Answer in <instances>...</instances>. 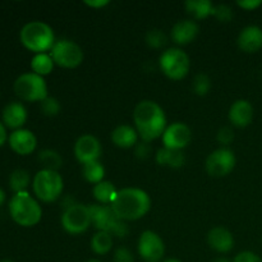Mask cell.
Returning a JSON list of instances; mask_svg holds the SVG:
<instances>
[{"mask_svg": "<svg viewBox=\"0 0 262 262\" xmlns=\"http://www.w3.org/2000/svg\"><path fill=\"white\" fill-rule=\"evenodd\" d=\"M60 223L68 234H82L92 225L89 206L82 204L68 205L61 214Z\"/></svg>", "mask_w": 262, "mask_h": 262, "instance_id": "obj_9", "label": "cell"}, {"mask_svg": "<svg viewBox=\"0 0 262 262\" xmlns=\"http://www.w3.org/2000/svg\"><path fill=\"white\" fill-rule=\"evenodd\" d=\"M212 15L216 17L217 20L220 22H230L233 19V13L232 7L227 4H219V5H215L214 7V12H212Z\"/></svg>", "mask_w": 262, "mask_h": 262, "instance_id": "obj_33", "label": "cell"}, {"mask_svg": "<svg viewBox=\"0 0 262 262\" xmlns=\"http://www.w3.org/2000/svg\"><path fill=\"white\" fill-rule=\"evenodd\" d=\"M199 25L193 19H184L178 20L176 25L171 27L170 37L174 43L179 46L188 45L196 40L199 35Z\"/></svg>", "mask_w": 262, "mask_h": 262, "instance_id": "obj_17", "label": "cell"}, {"mask_svg": "<svg viewBox=\"0 0 262 262\" xmlns=\"http://www.w3.org/2000/svg\"><path fill=\"white\" fill-rule=\"evenodd\" d=\"M82 176L84 181L91 184H97L104 181L105 177V168L99 161H92V163L84 164L82 165Z\"/></svg>", "mask_w": 262, "mask_h": 262, "instance_id": "obj_27", "label": "cell"}, {"mask_svg": "<svg viewBox=\"0 0 262 262\" xmlns=\"http://www.w3.org/2000/svg\"><path fill=\"white\" fill-rule=\"evenodd\" d=\"M19 40L27 50L35 54L51 51L56 42L53 28L48 23L41 20L26 23L19 32Z\"/></svg>", "mask_w": 262, "mask_h": 262, "instance_id": "obj_3", "label": "cell"}, {"mask_svg": "<svg viewBox=\"0 0 262 262\" xmlns=\"http://www.w3.org/2000/svg\"><path fill=\"white\" fill-rule=\"evenodd\" d=\"M163 262H182V261L178 260V258H166V260H164Z\"/></svg>", "mask_w": 262, "mask_h": 262, "instance_id": "obj_43", "label": "cell"}, {"mask_svg": "<svg viewBox=\"0 0 262 262\" xmlns=\"http://www.w3.org/2000/svg\"><path fill=\"white\" fill-rule=\"evenodd\" d=\"M214 262H230V261L228 260L227 257H217V258H215Z\"/></svg>", "mask_w": 262, "mask_h": 262, "instance_id": "obj_42", "label": "cell"}, {"mask_svg": "<svg viewBox=\"0 0 262 262\" xmlns=\"http://www.w3.org/2000/svg\"><path fill=\"white\" fill-rule=\"evenodd\" d=\"M3 124L5 127L10 128L13 130L20 129V128L25 125V123L27 122V109L25 107V105L22 102L13 101L9 102L7 106L3 109Z\"/></svg>", "mask_w": 262, "mask_h": 262, "instance_id": "obj_20", "label": "cell"}, {"mask_svg": "<svg viewBox=\"0 0 262 262\" xmlns=\"http://www.w3.org/2000/svg\"><path fill=\"white\" fill-rule=\"evenodd\" d=\"M238 48L248 54L257 53L262 49V28L251 25L243 28L237 38Z\"/></svg>", "mask_w": 262, "mask_h": 262, "instance_id": "obj_18", "label": "cell"}, {"mask_svg": "<svg viewBox=\"0 0 262 262\" xmlns=\"http://www.w3.org/2000/svg\"><path fill=\"white\" fill-rule=\"evenodd\" d=\"M112 142L119 148H130L137 145L138 133L135 127L128 124H120L112 132Z\"/></svg>", "mask_w": 262, "mask_h": 262, "instance_id": "obj_21", "label": "cell"}, {"mask_svg": "<svg viewBox=\"0 0 262 262\" xmlns=\"http://www.w3.org/2000/svg\"><path fill=\"white\" fill-rule=\"evenodd\" d=\"M84 4L90 8H94V9H101V8L109 5V2H107V0H91V2H90V0H86Z\"/></svg>", "mask_w": 262, "mask_h": 262, "instance_id": "obj_39", "label": "cell"}, {"mask_svg": "<svg viewBox=\"0 0 262 262\" xmlns=\"http://www.w3.org/2000/svg\"><path fill=\"white\" fill-rule=\"evenodd\" d=\"M145 40L146 43L152 49H161L168 42V37H166L165 33L161 30H158V28H154V30L148 31L146 33Z\"/></svg>", "mask_w": 262, "mask_h": 262, "instance_id": "obj_31", "label": "cell"}, {"mask_svg": "<svg viewBox=\"0 0 262 262\" xmlns=\"http://www.w3.org/2000/svg\"><path fill=\"white\" fill-rule=\"evenodd\" d=\"M101 154V143L97 140V137L92 135L81 136L74 143V156L82 165L92 163V161H99Z\"/></svg>", "mask_w": 262, "mask_h": 262, "instance_id": "obj_14", "label": "cell"}, {"mask_svg": "<svg viewBox=\"0 0 262 262\" xmlns=\"http://www.w3.org/2000/svg\"><path fill=\"white\" fill-rule=\"evenodd\" d=\"M148 154H150V146H148L147 142H141L140 145H137V147H136V155L138 156V158H147Z\"/></svg>", "mask_w": 262, "mask_h": 262, "instance_id": "obj_38", "label": "cell"}, {"mask_svg": "<svg viewBox=\"0 0 262 262\" xmlns=\"http://www.w3.org/2000/svg\"><path fill=\"white\" fill-rule=\"evenodd\" d=\"M238 7H241L245 10H255L258 7H261V0H242V2H237Z\"/></svg>", "mask_w": 262, "mask_h": 262, "instance_id": "obj_37", "label": "cell"}, {"mask_svg": "<svg viewBox=\"0 0 262 262\" xmlns=\"http://www.w3.org/2000/svg\"><path fill=\"white\" fill-rule=\"evenodd\" d=\"M207 243L217 253H228L234 248L235 242L230 230L224 227H215L207 233Z\"/></svg>", "mask_w": 262, "mask_h": 262, "instance_id": "obj_19", "label": "cell"}, {"mask_svg": "<svg viewBox=\"0 0 262 262\" xmlns=\"http://www.w3.org/2000/svg\"><path fill=\"white\" fill-rule=\"evenodd\" d=\"M133 122L140 138L147 143L161 137L168 127L165 112L152 100L138 102L133 112Z\"/></svg>", "mask_w": 262, "mask_h": 262, "instance_id": "obj_1", "label": "cell"}, {"mask_svg": "<svg viewBox=\"0 0 262 262\" xmlns=\"http://www.w3.org/2000/svg\"><path fill=\"white\" fill-rule=\"evenodd\" d=\"M184 7L193 19H206L212 15L215 5L210 0H187Z\"/></svg>", "mask_w": 262, "mask_h": 262, "instance_id": "obj_23", "label": "cell"}, {"mask_svg": "<svg viewBox=\"0 0 262 262\" xmlns=\"http://www.w3.org/2000/svg\"><path fill=\"white\" fill-rule=\"evenodd\" d=\"M192 90L197 96H206L211 90V79L207 74L199 73L193 79L192 83Z\"/></svg>", "mask_w": 262, "mask_h": 262, "instance_id": "obj_30", "label": "cell"}, {"mask_svg": "<svg viewBox=\"0 0 262 262\" xmlns=\"http://www.w3.org/2000/svg\"><path fill=\"white\" fill-rule=\"evenodd\" d=\"M0 262H13V261H10V260H3V261H0Z\"/></svg>", "mask_w": 262, "mask_h": 262, "instance_id": "obj_45", "label": "cell"}, {"mask_svg": "<svg viewBox=\"0 0 262 262\" xmlns=\"http://www.w3.org/2000/svg\"><path fill=\"white\" fill-rule=\"evenodd\" d=\"M9 214L18 225L31 228L40 223L42 217V209L37 200L33 199L26 191L13 194L9 201Z\"/></svg>", "mask_w": 262, "mask_h": 262, "instance_id": "obj_4", "label": "cell"}, {"mask_svg": "<svg viewBox=\"0 0 262 262\" xmlns=\"http://www.w3.org/2000/svg\"><path fill=\"white\" fill-rule=\"evenodd\" d=\"M4 201H5V192L3 191V188L0 187V206L4 204Z\"/></svg>", "mask_w": 262, "mask_h": 262, "instance_id": "obj_41", "label": "cell"}, {"mask_svg": "<svg viewBox=\"0 0 262 262\" xmlns=\"http://www.w3.org/2000/svg\"><path fill=\"white\" fill-rule=\"evenodd\" d=\"M55 66L66 69H74L83 61V50L77 42L71 40H58L50 51Z\"/></svg>", "mask_w": 262, "mask_h": 262, "instance_id": "obj_10", "label": "cell"}, {"mask_svg": "<svg viewBox=\"0 0 262 262\" xmlns=\"http://www.w3.org/2000/svg\"><path fill=\"white\" fill-rule=\"evenodd\" d=\"M216 140L220 145H223V147H227L228 145L233 142L234 140V130L230 127H223L217 130Z\"/></svg>", "mask_w": 262, "mask_h": 262, "instance_id": "obj_34", "label": "cell"}, {"mask_svg": "<svg viewBox=\"0 0 262 262\" xmlns=\"http://www.w3.org/2000/svg\"><path fill=\"white\" fill-rule=\"evenodd\" d=\"M118 217L127 222H135L141 219L151 209V199L146 191L141 188H123L118 191L117 197L112 205Z\"/></svg>", "mask_w": 262, "mask_h": 262, "instance_id": "obj_2", "label": "cell"}, {"mask_svg": "<svg viewBox=\"0 0 262 262\" xmlns=\"http://www.w3.org/2000/svg\"><path fill=\"white\" fill-rule=\"evenodd\" d=\"M32 189L40 201L51 204L60 199L64 189V181L59 171L41 169L33 177Z\"/></svg>", "mask_w": 262, "mask_h": 262, "instance_id": "obj_6", "label": "cell"}, {"mask_svg": "<svg viewBox=\"0 0 262 262\" xmlns=\"http://www.w3.org/2000/svg\"><path fill=\"white\" fill-rule=\"evenodd\" d=\"M237 164L234 152L229 147H220L212 151L206 159L205 169L211 177H225L232 173Z\"/></svg>", "mask_w": 262, "mask_h": 262, "instance_id": "obj_12", "label": "cell"}, {"mask_svg": "<svg viewBox=\"0 0 262 262\" xmlns=\"http://www.w3.org/2000/svg\"><path fill=\"white\" fill-rule=\"evenodd\" d=\"M164 147L170 150L183 151L192 141V130L186 123L176 122L166 127L165 132L161 136Z\"/></svg>", "mask_w": 262, "mask_h": 262, "instance_id": "obj_13", "label": "cell"}, {"mask_svg": "<svg viewBox=\"0 0 262 262\" xmlns=\"http://www.w3.org/2000/svg\"><path fill=\"white\" fill-rule=\"evenodd\" d=\"M54 67H55V63H54L50 54L48 53L35 54L32 60H31V69H32V72L41 77L50 74L53 72Z\"/></svg>", "mask_w": 262, "mask_h": 262, "instance_id": "obj_26", "label": "cell"}, {"mask_svg": "<svg viewBox=\"0 0 262 262\" xmlns=\"http://www.w3.org/2000/svg\"><path fill=\"white\" fill-rule=\"evenodd\" d=\"M14 92L20 100L28 102H41L49 96L45 78L33 72L20 74L15 79Z\"/></svg>", "mask_w": 262, "mask_h": 262, "instance_id": "obj_8", "label": "cell"}, {"mask_svg": "<svg viewBox=\"0 0 262 262\" xmlns=\"http://www.w3.org/2000/svg\"><path fill=\"white\" fill-rule=\"evenodd\" d=\"M232 262H262V258L252 251H243L238 253Z\"/></svg>", "mask_w": 262, "mask_h": 262, "instance_id": "obj_36", "label": "cell"}, {"mask_svg": "<svg viewBox=\"0 0 262 262\" xmlns=\"http://www.w3.org/2000/svg\"><path fill=\"white\" fill-rule=\"evenodd\" d=\"M160 71L171 81L186 78L191 69V60L186 51L179 48H169L159 58Z\"/></svg>", "mask_w": 262, "mask_h": 262, "instance_id": "obj_7", "label": "cell"}, {"mask_svg": "<svg viewBox=\"0 0 262 262\" xmlns=\"http://www.w3.org/2000/svg\"><path fill=\"white\" fill-rule=\"evenodd\" d=\"M113 261L114 262H135V257H133V253L130 252L128 248L119 247L114 252Z\"/></svg>", "mask_w": 262, "mask_h": 262, "instance_id": "obj_35", "label": "cell"}, {"mask_svg": "<svg viewBox=\"0 0 262 262\" xmlns=\"http://www.w3.org/2000/svg\"><path fill=\"white\" fill-rule=\"evenodd\" d=\"M38 161L42 165V169H48V170L58 171L63 165V158L60 154L55 150H50V148L40 151Z\"/></svg>", "mask_w": 262, "mask_h": 262, "instance_id": "obj_28", "label": "cell"}, {"mask_svg": "<svg viewBox=\"0 0 262 262\" xmlns=\"http://www.w3.org/2000/svg\"><path fill=\"white\" fill-rule=\"evenodd\" d=\"M92 193H94L95 200L100 205H109L110 206L114 202L115 197H117L118 189L115 188L112 182L102 181L100 183L95 184L94 188H92Z\"/></svg>", "mask_w": 262, "mask_h": 262, "instance_id": "obj_24", "label": "cell"}, {"mask_svg": "<svg viewBox=\"0 0 262 262\" xmlns=\"http://www.w3.org/2000/svg\"><path fill=\"white\" fill-rule=\"evenodd\" d=\"M8 140L7 136V129H5V125L3 124V122H0V147L5 143V141Z\"/></svg>", "mask_w": 262, "mask_h": 262, "instance_id": "obj_40", "label": "cell"}, {"mask_svg": "<svg viewBox=\"0 0 262 262\" xmlns=\"http://www.w3.org/2000/svg\"><path fill=\"white\" fill-rule=\"evenodd\" d=\"M255 117V110L248 100L239 99L230 105L228 118L229 122L237 128H246L252 123Z\"/></svg>", "mask_w": 262, "mask_h": 262, "instance_id": "obj_16", "label": "cell"}, {"mask_svg": "<svg viewBox=\"0 0 262 262\" xmlns=\"http://www.w3.org/2000/svg\"><path fill=\"white\" fill-rule=\"evenodd\" d=\"M114 245V238L112 234L106 232H96L91 238V250L95 255L104 256L112 251Z\"/></svg>", "mask_w": 262, "mask_h": 262, "instance_id": "obj_25", "label": "cell"}, {"mask_svg": "<svg viewBox=\"0 0 262 262\" xmlns=\"http://www.w3.org/2000/svg\"><path fill=\"white\" fill-rule=\"evenodd\" d=\"M91 223L97 232H106L113 237L124 238L128 234V225L124 220L118 217L109 205H90Z\"/></svg>", "mask_w": 262, "mask_h": 262, "instance_id": "obj_5", "label": "cell"}, {"mask_svg": "<svg viewBox=\"0 0 262 262\" xmlns=\"http://www.w3.org/2000/svg\"><path fill=\"white\" fill-rule=\"evenodd\" d=\"M137 251L145 262H163L165 256V243L158 233L145 230L138 238Z\"/></svg>", "mask_w": 262, "mask_h": 262, "instance_id": "obj_11", "label": "cell"}, {"mask_svg": "<svg viewBox=\"0 0 262 262\" xmlns=\"http://www.w3.org/2000/svg\"><path fill=\"white\" fill-rule=\"evenodd\" d=\"M156 163L161 166L179 169L186 163V158H184L183 151L170 150V148L163 147L156 154Z\"/></svg>", "mask_w": 262, "mask_h": 262, "instance_id": "obj_22", "label": "cell"}, {"mask_svg": "<svg viewBox=\"0 0 262 262\" xmlns=\"http://www.w3.org/2000/svg\"><path fill=\"white\" fill-rule=\"evenodd\" d=\"M40 104L41 110H42L43 114L48 115V117H55V115H58L61 110L60 101L53 96H48L43 101H41Z\"/></svg>", "mask_w": 262, "mask_h": 262, "instance_id": "obj_32", "label": "cell"}, {"mask_svg": "<svg viewBox=\"0 0 262 262\" xmlns=\"http://www.w3.org/2000/svg\"><path fill=\"white\" fill-rule=\"evenodd\" d=\"M8 142H9L10 148L14 151L18 155H30L37 147V138H36L35 133L30 129H20L13 130L8 137Z\"/></svg>", "mask_w": 262, "mask_h": 262, "instance_id": "obj_15", "label": "cell"}, {"mask_svg": "<svg viewBox=\"0 0 262 262\" xmlns=\"http://www.w3.org/2000/svg\"><path fill=\"white\" fill-rule=\"evenodd\" d=\"M86 262H102V261L99 260V258H90V260L86 261Z\"/></svg>", "mask_w": 262, "mask_h": 262, "instance_id": "obj_44", "label": "cell"}, {"mask_svg": "<svg viewBox=\"0 0 262 262\" xmlns=\"http://www.w3.org/2000/svg\"><path fill=\"white\" fill-rule=\"evenodd\" d=\"M30 174L25 169H15L14 171H12V174L9 177V187L14 193L26 192V189L30 186Z\"/></svg>", "mask_w": 262, "mask_h": 262, "instance_id": "obj_29", "label": "cell"}]
</instances>
